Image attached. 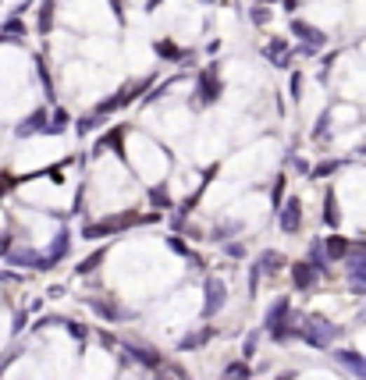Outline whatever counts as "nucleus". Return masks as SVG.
Returning a JSON list of instances; mask_svg holds the SVG:
<instances>
[{
    "label": "nucleus",
    "instance_id": "ddd939ff",
    "mask_svg": "<svg viewBox=\"0 0 366 380\" xmlns=\"http://www.w3.org/2000/svg\"><path fill=\"white\" fill-rule=\"evenodd\" d=\"M324 252H327V259H345L348 242H345V238H338V235H331V238L324 242Z\"/></svg>",
    "mask_w": 366,
    "mask_h": 380
},
{
    "label": "nucleus",
    "instance_id": "a878e982",
    "mask_svg": "<svg viewBox=\"0 0 366 380\" xmlns=\"http://www.w3.org/2000/svg\"><path fill=\"white\" fill-rule=\"evenodd\" d=\"M8 249V238H4V231H0V252H4Z\"/></svg>",
    "mask_w": 366,
    "mask_h": 380
},
{
    "label": "nucleus",
    "instance_id": "39448f33",
    "mask_svg": "<svg viewBox=\"0 0 366 380\" xmlns=\"http://www.w3.org/2000/svg\"><path fill=\"white\" fill-rule=\"evenodd\" d=\"M142 86H149V82L142 79V82H135V86H125V89L118 93V96H111V100H103V103L96 107V114H107V111H118V107H125L128 100H135V96H139V89H142Z\"/></svg>",
    "mask_w": 366,
    "mask_h": 380
},
{
    "label": "nucleus",
    "instance_id": "f257e3e1",
    "mask_svg": "<svg viewBox=\"0 0 366 380\" xmlns=\"http://www.w3.org/2000/svg\"><path fill=\"white\" fill-rule=\"evenodd\" d=\"M295 334H299L302 341H309L313 348H327L341 331L334 327L331 320H324V316H306V320L299 323V331H295Z\"/></svg>",
    "mask_w": 366,
    "mask_h": 380
},
{
    "label": "nucleus",
    "instance_id": "2eb2a0df",
    "mask_svg": "<svg viewBox=\"0 0 366 380\" xmlns=\"http://www.w3.org/2000/svg\"><path fill=\"white\" fill-rule=\"evenodd\" d=\"M324 221H327L331 228H338V224H341V213H338V203H334V196H327V199H324Z\"/></svg>",
    "mask_w": 366,
    "mask_h": 380
},
{
    "label": "nucleus",
    "instance_id": "9b49d317",
    "mask_svg": "<svg viewBox=\"0 0 366 380\" xmlns=\"http://www.w3.org/2000/svg\"><path fill=\"white\" fill-rule=\"evenodd\" d=\"M281 266H285V256H281V252H264V256H259L256 274H278Z\"/></svg>",
    "mask_w": 366,
    "mask_h": 380
},
{
    "label": "nucleus",
    "instance_id": "bb28decb",
    "mask_svg": "<svg viewBox=\"0 0 366 380\" xmlns=\"http://www.w3.org/2000/svg\"><path fill=\"white\" fill-rule=\"evenodd\" d=\"M359 323H366V313H359Z\"/></svg>",
    "mask_w": 366,
    "mask_h": 380
},
{
    "label": "nucleus",
    "instance_id": "aec40b11",
    "mask_svg": "<svg viewBox=\"0 0 366 380\" xmlns=\"http://www.w3.org/2000/svg\"><path fill=\"white\" fill-rule=\"evenodd\" d=\"M50 18H54V8H50V4H43V11H39V29H43V32L50 29Z\"/></svg>",
    "mask_w": 366,
    "mask_h": 380
},
{
    "label": "nucleus",
    "instance_id": "393cba45",
    "mask_svg": "<svg viewBox=\"0 0 366 380\" xmlns=\"http://www.w3.org/2000/svg\"><path fill=\"white\" fill-rule=\"evenodd\" d=\"M281 192H285V178H278V182H274V206H278V199H281Z\"/></svg>",
    "mask_w": 366,
    "mask_h": 380
},
{
    "label": "nucleus",
    "instance_id": "b1692460",
    "mask_svg": "<svg viewBox=\"0 0 366 380\" xmlns=\"http://www.w3.org/2000/svg\"><path fill=\"white\" fill-rule=\"evenodd\" d=\"M334 168H338V164H320V168H317V171H313V175H317V178H324V175H331Z\"/></svg>",
    "mask_w": 366,
    "mask_h": 380
},
{
    "label": "nucleus",
    "instance_id": "5701e85b",
    "mask_svg": "<svg viewBox=\"0 0 366 380\" xmlns=\"http://www.w3.org/2000/svg\"><path fill=\"white\" fill-rule=\"evenodd\" d=\"M100 259H103V252H96V256H89L86 263H79V270H82V274H86V270H93V266H96Z\"/></svg>",
    "mask_w": 366,
    "mask_h": 380
},
{
    "label": "nucleus",
    "instance_id": "c85d7f7f",
    "mask_svg": "<svg viewBox=\"0 0 366 380\" xmlns=\"http://www.w3.org/2000/svg\"><path fill=\"white\" fill-rule=\"evenodd\" d=\"M362 380H366V376H362Z\"/></svg>",
    "mask_w": 366,
    "mask_h": 380
},
{
    "label": "nucleus",
    "instance_id": "4468645a",
    "mask_svg": "<svg viewBox=\"0 0 366 380\" xmlns=\"http://www.w3.org/2000/svg\"><path fill=\"white\" fill-rule=\"evenodd\" d=\"M210 338H214V327H203V331H196V334L182 338V348L189 352V348H196V345H203V341H210Z\"/></svg>",
    "mask_w": 366,
    "mask_h": 380
},
{
    "label": "nucleus",
    "instance_id": "a211bd4d",
    "mask_svg": "<svg viewBox=\"0 0 366 380\" xmlns=\"http://www.w3.org/2000/svg\"><path fill=\"white\" fill-rule=\"evenodd\" d=\"M249 376V366L245 362H231L228 369H224V380H245Z\"/></svg>",
    "mask_w": 366,
    "mask_h": 380
},
{
    "label": "nucleus",
    "instance_id": "20e7f679",
    "mask_svg": "<svg viewBox=\"0 0 366 380\" xmlns=\"http://www.w3.org/2000/svg\"><path fill=\"white\" fill-rule=\"evenodd\" d=\"M224 299H228V288H224L217 278H210V281H206V302H203V316H214V313L224 306Z\"/></svg>",
    "mask_w": 366,
    "mask_h": 380
},
{
    "label": "nucleus",
    "instance_id": "6e6552de",
    "mask_svg": "<svg viewBox=\"0 0 366 380\" xmlns=\"http://www.w3.org/2000/svg\"><path fill=\"white\" fill-rule=\"evenodd\" d=\"M217 93H221L217 68H206V72L199 75V100H203V103H214V100H217Z\"/></svg>",
    "mask_w": 366,
    "mask_h": 380
},
{
    "label": "nucleus",
    "instance_id": "412c9836",
    "mask_svg": "<svg viewBox=\"0 0 366 380\" xmlns=\"http://www.w3.org/2000/svg\"><path fill=\"white\" fill-rule=\"evenodd\" d=\"M149 199H153L156 206H168V192H164V189H153V192H149Z\"/></svg>",
    "mask_w": 366,
    "mask_h": 380
},
{
    "label": "nucleus",
    "instance_id": "f3484780",
    "mask_svg": "<svg viewBox=\"0 0 366 380\" xmlns=\"http://www.w3.org/2000/svg\"><path fill=\"white\" fill-rule=\"evenodd\" d=\"M43 121H46V111H36V114L29 118V125H22V128H18V135H29V132L43 128Z\"/></svg>",
    "mask_w": 366,
    "mask_h": 380
},
{
    "label": "nucleus",
    "instance_id": "cd10ccee",
    "mask_svg": "<svg viewBox=\"0 0 366 380\" xmlns=\"http://www.w3.org/2000/svg\"><path fill=\"white\" fill-rule=\"evenodd\" d=\"M285 380H288V376H285Z\"/></svg>",
    "mask_w": 366,
    "mask_h": 380
},
{
    "label": "nucleus",
    "instance_id": "1a4fd4ad",
    "mask_svg": "<svg viewBox=\"0 0 366 380\" xmlns=\"http://www.w3.org/2000/svg\"><path fill=\"white\" fill-rule=\"evenodd\" d=\"M334 359L345 366V369H352V376H366V359L362 355H355V352H345V348H338L334 352Z\"/></svg>",
    "mask_w": 366,
    "mask_h": 380
},
{
    "label": "nucleus",
    "instance_id": "423d86ee",
    "mask_svg": "<svg viewBox=\"0 0 366 380\" xmlns=\"http://www.w3.org/2000/svg\"><path fill=\"white\" fill-rule=\"evenodd\" d=\"M292 32L306 43V50H320V46L327 43V36H324L320 29H313V25H306V22H299V18L292 22Z\"/></svg>",
    "mask_w": 366,
    "mask_h": 380
},
{
    "label": "nucleus",
    "instance_id": "4be33fe9",
    "mask_svg": "<svg viewBox=\"0 0 366 380\" xmlns=\"http://www.w3.org/2000/svg\"><path fill=\"white\" fill-rule=\"evenodd\" d=\"M15 355H22V348H11L8 355H0V373H4V369L11 366V359H15Z\"/></svg>",
    "mask_w": 366,
    "mask_h": 380
},
{
    "label": "nucleus",
    "instance_id": "6ab92c4d",
    "mask_svg": "<svg viewBox=\"0 0 366 380\" xmlns=\"http://www.w3.org/2000/svg\"><path fill=\"white\" fill-rule=\"evenodd\" d=\"M128 352H132V355H135V359H142V362H146V366H156V362H161V359H156V355H153V352H146V348H142V345H132V348H128Z\"/></svg>",
    "mask_w": 366,
    "mask_h": 380
},
{
    "label": "nucleus",
    "instance_id": "0eeeda50",
    "mask_svg": "<svg viewBox=\"0 0 366 380\" xmlns=\"http://www.w3.org/2000/svg\"><path fill=\"white\" fill-rule=\"evenodd\" d=\"M281 231H288V235H295L299 231V224H302V206H299V199H288L285 206H281Z\"/></svg>",
    "mask_w": 366,
    "mask_h": 380
},
{
    "label": "nucleus",
    "instance_id": "f8f14e48",
    "mask_svg": "<svg viewBox=\"0 0 366 380\" xmlns=\"http://www.w3.org/2000/svg\"><path fill=\"white\" fill-rule=\"evenodd\" d=\"M292 278H295V285H299V288H309L313 281H317V270H313L309 263H295Z\"/></svg>",
    "mask_w": 366,
    "mask_h": 380
},
{
    "label": "nucleus",
    "instance_id": "7ed1b4c3",
    "mask_svg": "<svg viewBox=\"0 0 366 380\" xmlns=\"http://www.w3.org/2000/svg\"><path fill=\"white\" fill-rule=\"evenodd\" d=\"M135 224V217L132 213H118V217H107V221H100V224H89L86 228V238H103V235H114L121 228Z\"/></svg>",
    "mask_w": 366,
    "mask_h": 380
},
{
    "label": "nucleus",
    "instance_id": "dca6fc26",
    "mask_svg": "<svg viewBox=\"0 0 366 380\" xmlns=\"http://www.w3.org/2000/svg\"><path fill=\"white\" fill-rule=\"evenodd\" d=\"M327 263H331V259H327L324 245L317 242V245H313V259H309V266H313V270H317V274H320V270H327Z\"/></svg>",
    "mask_w": 366,
    "mask_h": 380
},
{
    "label": "nucleus",
    "instance_id": "f03ea898",
    "mask_svg": "<svg viewBox=\"0 0 366 380\" xmlns=\"http://www.w3.org/2000/svg\"><path fill=\"white\" fill-rule=\"evenodd\" d=\"M267 331L274 338H292V327H288V299H278L271 309H267Z\"/></svg>",
    "mask_w": 366,
    "mask_h": 380
},
{
    "label": "nucleus",
    "instance_id": "9d476101",
    "mask_svg": "<svg viewBox=\"0 0 366 380\" xmlns=\"http://www.w3.org/2000/svg\"><path fill=\"white\" fill-rule=\"evenodd\" d=\"M68 252V231H61L57 235V242H54V249H50L46 256H43V270H50V266H57V259Z\"/></svg>",
    "mask_w": 366,
    "mask_h": 380
}]
</instances>
